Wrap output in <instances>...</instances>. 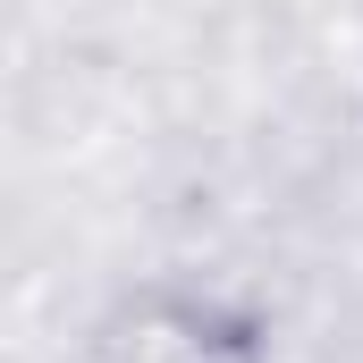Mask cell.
<instances>
[{
    "label": "cell",
    "instance_id": "1",
    "mask_svg": "<svg viewBox=\"0 0 363 363\" xmlns=\"http://www.w3.org/2000/svg\"><path fill=\"white\" fill-rule=\"evenodd\" d=\"M85 363H271V330L220 287H135L85 330Z\"/></svg>",
    "mask_w": 363,
    "mask_h": 363
}]
</instances>
